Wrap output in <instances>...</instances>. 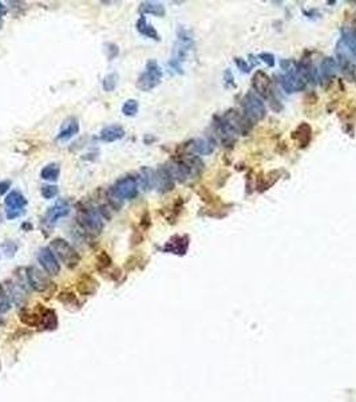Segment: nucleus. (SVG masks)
Here are the masks:
<instances>
[{
    "label": "nucleus",
    "instance_id": "25",
    "mask_svg": "<svg viewBox=\"0 0 356 402\" xmlns=\"http://www.w3.org/2000/svg\"><path fill=\"white\" fill-rule=\"evenodd\" d=\"M12 298L11 295L8 294V291L3 286H0V314L7 312L11 308Z\"/></svg>",
    "mask_w": 356,
    "mask_h": 402
},
{
    "label": "nucleus",
    "instance_id": "8",
    "mask_svg": "<svg viewBox=\"0 0 356 402\" xmlns=\"http://www.w3.org/2000/svg\"><path fill=\"white\" fill-rule=\"evenodd\" d=\"M79 221L82 223L83 228H86L87 232H90L92 235H99L103 229V217L99 215V212L92 209V208L82 213Z\"/></svg>",
    "mask_w": 356,
    "mask_h": 402
},
{
    "label": "nucleus",
    "instance_id": "7",
    "mask_svg": "<svg viewBox=\"0 0 356 402\" xmlns=\"http://www.w3.org/2000/svg\"><path fill=\"white\" fill-rule=\"evenodd\" d=\"M4 204L7 207V217L10 220H12L19 217L20 215H23L24 208L27 205V200H26V197L20 192L12 191L6 197Z\"/></svg>",
    "mask_w": 356,
    "mask_h": 402
},
{
    "label": "nucleus",
    "instance_id": "2",
    "mask_svg": "<svg viewBox=\"0 0 356 402\" xmlns=\"http://www.w3.org/2000/svg\"><path fill=\"white\" fill-rule=\"evenodd\" d=\"M177 35H178V42H177L176 48H174V55H173L172 60L169 62V64H170L177 72H182V66H181V64H182V62H184L186 55H188L189 50L192 47L193 39L192 35H190V32L182 27L178 28Z\"/></svg>",
    "mask_w": 356,
    "mask_h": 402
},
{
    "label": "nucleus",
    "instance_id": "5",
    "mask_svg": "<svg viewBox=\"0 0 356 402\" xmlns=\"http://www.w3.org/2000/svg\"><path fill=\"white\" fill-rule=\"evenodd\" d=\"M111 192L122 201V200H133L138 195V180L132 176L122 177L114 184Z\"/></svg>",
    "mask_w": 356,
    "mask_h": 402
},
{
    "label": "nucleus",
    "instance_id": "35",
    "mask_svg": "<svg viewBox=\"0 0 356 402\" xmlns=\"http://www.w3.org/2000/svg\"><path fill=\"white\" fill-rule=\"evenodd\" d=\"M3 15H6V7H4L3 3L0 2V19L3 18Z\"/></svg>",
    "mask_w": 356,
    "mask_h": 402
},
{
    "label": "nucleus",
    "instance_id": "14",
    "mask_svg": "<svg viewBox=\"0 0 356 402\" xmlns=\"http://www.w3.org/2000/svg\"><path fill=\"white\" fill-rule=\"evenodd\" d=\"M157 187L161 192H168L172 191L173 185H174V180L172 179V176L169 175V172L166 171V168L162 167L160 171L157 172Z\"/></svg>",
    "mask_w": 356,
    "mask_h": 402
},
{
    "label": "nucleus",
    "instance_id": "26",
    "mask_svg": "<svg viewBox=\"0 0 356 402\" xmlns=\"http://www.w3.org/2000/svg\"><path fill=\"white\" fill-rule=\"evenodd\" d=\"M116 84H118V74L111 72V74H107L103 78V81H102V88H103L104 92L111 93L115 90Z\"/></svg>",
    "mask_w": 356,
    "mask_h": 402
},
{
    "label": "nucleus",
    "instance_id": "9",
    "mask_svg": "<svg viewBox=\"0 0 356 402\" xmlns=\"http://www.w3.org/2000/svg\"><path fill=\"white\" fill-rule=\"evenodd\" d=\"M38 260H39V263L42 264V267L44 268V271H46L48 275L55 276V275L59 274L60 271L59 262L56 259V256L54 255V252H52L48 247H44L42 248V250H39Z\"/></svg>",
    "mask_w": 356,
    "mask_h": 402
},
{
    "label": "nucleus",
    "instance_id": "31",
    "mask_svg": "<svg viewBox=\"0 0 356 402\" xmlns=\"http://www.w3.org/2000/svg\"><path fill=\"white\" fill-rule=\"evenodd\" d=\"M59 300L63 304H66L67 307L70 306H79V302L76 300V298L72 294H68V292H64V294H60Z\"/></svg>",
    "mask_w": 356,
    "mask_h": 402
},
{
    "label": "nucleus",
    "instance_id": "36",
    "mask_svg": "<svg viewBox=\"0 0 356 402\" xmlns=\"http://www.w3.org/2000/svg\"><path fill=\"white\" fill-rule=\"evenodd\" d=\"M0 224H2V215H0Z\"/></svg>",
    "mask_w": 356,
    "mask_h": 402
},
{
    "label": "nucleus",
    "instance_id": "18",
    "mask_svg": "<svg viewBox=\"0 0 356 402\" xmlns=\"http://www.w3.org/2000/svg\"><path fill=\"white\" fill-rule=\"evenodd\" d=\"M213 149H214V143L208 138H198L193 141L192 145H190V150L196 154L208 155L212 153Z\"/></svg>",
    "mask_w": 356,
    "mask_h": 402
},
{
    "label": "nucleus",
    "instance_id": "16",
    "mask_svg": "<svg viewBox=\"0 0 356 402\" xmlns=\"http://www.w3.org/2000/svg\"><path fill=\"white\" fill-rule=\"evenodd\" d=\"M136 27L137 30H138V32L142 34L144 36H146V38H150V39L154 40H160V35H158L157 30L153 27L152 24L148 23V20H146V18H145L144 15H141L140 19L137 20Z\"/></svg>",
    "mask_w": 356,
    "mask_h": 402
},
{
    "label": "nucleus",
    "instance_id": "34",
    "mask_svg": "<svg viewBox=\"0 0 356 402\" xmlns=\"http://www.w3.org/2000/svg\"><path fill=\"white\" fill-rule=\"evenodd\" d=\"M10 187H11V181H0V196L6 195L8 191H10Z\"/></svg>",
    "mask_w": 356,
    "mask_h": 402
},
{
    "label": "nucleus",
    "instance_id": "27",
    "mask_svg": "<svg viewBox=\"0 0 356 402\" xmlns=\"http://www.w3.org/2000/svg\"><path fill=\"white\" fill-rule=\"evenodd\" d=\"M138 102L136 100H128L122 106V113L126 117H134L138 113Z\"/></svg>",
    "mask_w": 356,
    "mask_h": 402
},
{
    "label": "nucleus",
    "instance_id": "22",
    "mask_svg": "<svg viewBox=\"0 0 356 402\" xmlns=\"http://www.w3.org/2000/svg\"><path fill=\"white\" fill-rule=\"evenodd\" d=\"M60 176L59 164H48L40 172V177L46 181H56Z\"/></svg>",
    "mask_w": 356,
    "mask_h": 402
},
{
    "label": "nucleus",
    "instance_id": "33",
    "mask_svg": "<svg viewBox=\"0 0 356 402\" xmlns=\"http://www.w3.org/2000/svg\"><path fill=\"white\" fill-rule=\"evenodd\" d=\"M236 64L239 66V68H240V70H243L244 72H248L249 70H251V66H249V64L247 63L244 59H241V58H237Z\"/></svg>",
    "mask_w": 356,
    "mask_h": 402
},
{
    "label": "nucleus",
    "instance_id": "1",
    "mask_svg": "<svg viewBox=\"0 0 356 402\" xmlns=\"http://www.w3.org/2000/svg\"><path fill=\"white\" fill-rule=\"evenodd\" d=\"M50 250L54 252V255L58 256L60 262L67 268H75L80 262L79 254L71 247V244L64 239H54L50 244Z\"/></svg>",
    "mask_w": 356,
    "mask_h": 402
},
{
    "label": "nucleus",
    "instance_id": "28",
    "mask_svg": "<svg viewBox=\"0 0 356 402\" xmlns=\"http://www.w3.org/2000/svg\"><path fill=\"white\" fill-rule=\"evenodd\" d=\"M111 266V259H110V256L106 254V252L100 251V254L98 256H96V267H98V270L99 271H103L106 270V268H108Z\"/></svg>",
    "mask_w": 356,
    "mask_h": 402
},
{
    "label": "nucleus",
    "instance_id": "21",
    "mask_svg": "<svg viewBox=\"0 0 356 402\" xmlns=\"http://www.w3.org/2000/svg\"><path fill=\"white\" fill-rule=\"evenodd\" d=\"M78 132H79V124H78V121L72 118V120L70 121L62 130H60L56 138L59 139V141H67V139H70L75 134H78Z\"/></svg>",
    "mask_w": 356,
    "mask_h": 402
},
{
    "label": "nucleus",
    "instance_id": "11",
    "mask_svg": "<svg viewBox=\"0 0 356 402\" xmlns=\"http://www.w3.org/2000/svg\"><path fill=\"white\" fill-rule=\"evenodd\" d=\"M252 86L257 94H260L261 97H269L271 78L264 71H257L252 78Z\"/></svg>",
    "mask_w": 356,
    "mask_h": 402
},
{
    "label": "nucleus",
    "instance_id": "10",
    "mask_svg": "<svg viewBox=\"0 0 356 402\" xmlns=\"http://www.w3.org/2000/svg\"><path fill=\"white\" fill-rule=\"evenodd\" d=\"M70 211H71V208H70V204L67 203V200H58L52 207L48 208L47 212H46V216H44V220L48 224H55L59 219L66 217L70 213Z\"/></svg>",
    "mask_w": 356,
    "mask_h": 402
},
{
    "label": "nucleus",
    "instance_id": "13",
    "mask_svg": "<svg viewBox=\"0 0 356 402\" xmlns=\"http://www.w3.org/2000/svg\"><path fill=\"white\" fill-rule=\"evenodd\" d=\"M125 137V130L122 126L120 125H111V126H107L104 128L99 134L100 141L103 142H114V141H118V139L124 138Z\"/></svg>",
    "mask_w": 356,
    "mask_h": 402
},
{
    "label": "nucleus",
    "instance_id": "19",
    "mask_svg": "<svg viewBox=\"0 0 356 402\" xmlns=\"http://www.w3.org/2000/svg\"><path fill=\"white\" fill-rule=\"evenodd\" d=\"M39 325L44 330H54L58 326V318L54 310L46 308L42 311V315L39 316Z\"/></svg>",
    "mask_w": 356,
    "mask_h": 402
},
{
    "label": "nucleus",
    "instance_id": "12",
    "mask_svg": "<svg viewBox=\"0 0 356 402\" xmlns=\"http://www.w3.org/2000/svg\"><path fill=\"white\" fill-rule=\"evenodd\" d=\"M189 239L186 236H174L169 240L164 247V251L176 254V255H184L188 251Z\"/></svg>",
    "mask_w": 356,
    "mask_h": 402
},
{
    "label": "nucleus",
    "instance_id": "6",
    "mask_svg": "<svg viewBox=\"0 0 356 402\" xmlns=\"http://www.w3.org/2000/svg\"><path fill=\"white\" fill-rule=\"evenodd\" d=\"M26 276H27V282L28 284L34 288L38 292H42V294H47L51 290H54L55 287L52 286L54 283H51L48 280V278L44 274H42V271L38 270L36 267H28L27 272H26Z\"/></svg>",
    "mask_w": 356,
    "mask_h": 402
},
{
    "label": "nucleus",
    "instance_id": "20",
    "mask_svg": "<svg viewBox=\"0 0 356 402\" xmlns=\"http://www.w3.org/2000/svg\"><path fill=\"white\" fill-rule=\"evenodd\" d=\"M140 184L144 189H152L157 184L156 172L150 168H142L140 172Z\"/></svg>",
    "mask_w": 356,
    "mask_h": 402
},
{
    "label": "nucleus",
    "instance_id": "17",
    "mask_svg": "<svg viewBox=\"0 0 356 402\" xmlns=\"http://www.w3.org/2000/svg\"><path fill=\"white\" fill-rule=\"evenodd\" d=\"M140 12L141 15L149 14V15L154 16H165V14H166L164 4L158 3V2H144V3H141Z\"/></svg>",
    "mask_w": 356,
    "mask_h": 402
},
{
    "label": "nucleus",
    "instance_id": "4",
    "mask_svg": "<svg viewBox=\"0 0 356 402\" xmlns=\"http://www.w3.org/2000/svg\"><path fill=\"white\" fill-rule=\"evenodd\" d=\"M244 116L249 121H259L264 118L265 106L261 98L255 93H248L243 100Z\"/></svg>",
    "mask_w": 356,
    "mask_h": 402
},
{
    "label": "nucleus",
    "instance_id": "24",
    "mask_svg": "<svg viewBox=\"0 0 356 402\" xmlns=\"http://www.w3.org/2000/svg\"><path fill=\"white\" fill-rule=\"evenodd\" d=\"M337 72V63L333 58H325L321 63V74L325 78H332Z\"/></svg>",
    "mask_w": 356,
    "mask_h": 402
},
{
    "label": "nucleus",
    "instance_id": "15",
    "mask_svg": "<svg viewBox=\"0 0 356 402\" xmlns=\"http://www.w3.org/2000/svg\"><path fill=\"white\" fill-rule=\"evenodd\" d=\"M78 291H79L82 295H92L98 288V283H96L95 279H92L91 276L88 275H82L80 279L78 280Z\"/></svg>",
    "mask_w": 356,
    "mask_h": 402
},
{
    "label": "nucleus",
    "instance_id": "29",
    "mask_svg": "<svg viewBox=\"0 0 356 402\" xmlns=\"http://www.w3.org/2000/svg\"><path fill=\"white\" fill-rule=\"evenodd\" d=\"M40 192H42V196H43L44 199L51 200L58 196V193H59V188L56 187V185H43L42 189H40Z\"/></svg>",
    "mask_w": 356,
    "mask_h": 402
},
{
    "label": "nucleus",
    "instance_id": "3",
    "mask_svg": "<svg viewBox=\"0 0 356 402\" xmlns=\"http://www.w3.org/2000/svg\"><path fill=\"white\" fill-rule=\"evenodd\" d=\"M161 79H162V70L156 60L152 59L146 63L145 71L138 76L137 88L140 89L141 92H150L160 85Z\"/></svg>",
    "mask_w": 356,
    "mask_h": 402
},
{
    "label": "nucleus",
    "instance_id": "30",
    "mask_svg": "<svg viewBox=\"0 0 356 402\" xmlns=\"http://www.w3.org/2000/svg\"><path fill=\"white\" fill-rule=\"evenodd\" d=\"M2 250H3V252L6 254L7 258H14L16 251H18V244H16L15 242H12V240H6V242L2 244Z\"/></svg>",
    "mask_w": 356,
    "mask_h": 402
},
{
    "label": "nucleus",
    "instance_id": "23",
    "mask_svg": "<svg viewBox=\"0 0 356 402\" xmlns=\"http://www.w3.org/2000/svg\"><path fill=\"white\" fill-rule=\"evenodd\" d=\"M341 42L356 54V31L352 28H344L341 32Z\"/></svg>",
    "mask_w": 356,
    "mask_h": 402
},
{
    "label": "nucleus",
    "instance_id": "32",
    "mask_svg": "<svg viewBox=\"0 0 356 402\" xmlns=\"http://www.w3.org/2000/svg\"><path fill=\"white\" fill-rule=\"evenodd\" d=\"M259 58H260L261 60H264L268 66H273V64H275V56L268 54V52H263V54L259 55Z\"/></svg>",
    "mask_w": 356,
    "mask_h": 402
}]
</instances>
